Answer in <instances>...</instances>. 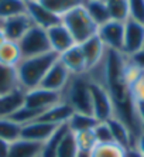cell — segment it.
Returning <instances> with one entry per match:
<instances>
[{
  "instance_id": "obj_1",
  "label": "cell",
  "mask_w": 144,
  "mask_h": 157,
  "mask_svg": "<svg viewBox=\"0 0 144 157\" xmlns=\"http://www.w3.org/2000/svg\"><path fill=\"white\" fill-rule=\"evenodd\" d=\"M58 57L59 55L55 54L54 51H50L37 57L23 58L20 64L16 67L20 88L24 91H31L34 88L40 86L43 78L52 67V64L58 59Z\"/></svg>"
},
{
  "instance_id": "obj_2",
  "label": "cell",
  "mask_w": 144,
  "mask_h": 157,
  "mask_svg": "<svg viewBox=\"0 0 144 157\" xmlns=\"http://www.w3.org/2000/svg\"><path fill=\"white\" fill-rule=\"evenodd\" d=\"M90 78L86 74L72 75L68 85L62 91V101L71 106L74 112L92 115V98H90Z\"/></svg>"
},
{
  "instance_id": "obj_3",
  "label": "cell",
  "mask_w": 144,
  "mask_h": 157,
  "mask_svg": "<svg viewBox=\"0 0 144 157\" xmlns=\"http://www.w3.org/2000/svg\"><path fill=\"white\" fill-rule=\"evenodd\" d=\"M61 23L68 29V31L71 33L72 38L75 40L76 44H82L83 41L89 40L90 37L96 36L97 29H99V26L88 14L83 4L68 11L65 16H62Z\"/></svg>"
},
{
  "instance_id": "obj_4",
  "label": "cell",
  "mask_w": 144,
  "mask_h": 157,
  "mask_svg": "<svg viewBox=\"0 0 144 157\" xmlns=\"http://www.w3.org/2000/svg\"><path fill=\"white\" fill-rule=\"evenodd\" d=\"M18 48L23 58L37 57L51 51V45L48 41L47 30L38 26H32L18 41Z\"/></svg>"
},
{
  "instance_id": "obj_5",
  "label": "cell",
  "mask_w": 144,
  "mask_h": 157,
  "mask_svg": "<svg viewBox=\"0 0 144 157\" xmlns=\"http://www.w3.org/2000/svg\"><path fill=\"white\" fill-rule=\"evenodd\" d=\"M90 98H92V115L96 117L97 122H106L115 116L112 98L108 89L102 84L90 79Z\"/></svg>"
},
{
  "instance_id": "obj_6",
  "label": "cell",
  "mask_w": 144,
  "mask_h": 157,
  "mask_svg": "<svg viewBox=\"0 0 144 157\" xmlns=\"http://www.w3.org/2000/svg\"><path fill=\"white\" fill-rule=\"evenodd\" d=\"M62 101L61 92H54L44 88H34L31 91H25L24 95V106H28L37 110H47L48 108L57 105Z\"/></svg>"
},
{
  "instance_id": "obj_7",
  "label": "cell",
  "mask_w": 144,
  "mask_h": 157,
  "mask_svg": "<svg viewBox=\"0 0 144 157\" xmlns=\"http://www.w3.org/2000/svg\"><path fill=\"white\" fill-rule=\"evenodd\" d=\"M97 37L102 40L108 50L120 51L123 50V38H124V23L109 20L97 29Z\"/></svg>"
},
{
  "instance_id": "obj_8",
  "label": "cell",
  "mask_w": 144,
  "mask_h": 157,
  "mask_svg": "<svg viewBox=\"0 0 144 157\" xmlns=\"http://www.w3.org/2000/svg\"><path fill=\"white\" fill-rule=\"evenodd\" d=\"M144 48V24L129 18L124 23V38L122 52L127 57Z\"/></svg>"
},
{
  "instance_id": "obj_9",
  "label": "cell",
  "mask_w": 144,
  "mask_h": 157,
  "mask_svg": "<svg viewBox=\"0 0 144 157\" xmlns=\"http://www.w3.org/2000/svg\"><path fill=\"white\" fill-rule=\"evenodd\" d=\"M71 77H72L71 72L65 68V65L58 58L52 64V67L48 70V72L45 74V77L43 78L40 88L50 89V91H54V92H61L62 94V91L68 85Z\"/></svg>"
},
{
  "instance_id": "obj_10",
  "label": "cell",
  "mask_w": 144,
  "mask_h": 157,
  "mask_svg": "<svg viewBox=\"0 0 144 157\" xmlns=\"http://www.w3.org/2000/svg\"><path fill=\"white\" fill-rule=\"evenodd\" d=\"M32 26H34V23L31 21V18L28 17L27 13L14 16V17H10V18H6V20H3V23H2V29H3V33H4V36H6V40L16 41V43H18L20 38H21Z\"/></svg>"
},
{
  "instance_id": "obj_11",
  "label": "cell",
  "mask_w": 144,
  "mask_h": 157,
  "mask_svg": "<svg viewBox=\"0 0 144 157\" xmlns=\"http://www.w3.org/2000/svg\"><path fill=\"white\" fill-rule=\"evenodd\" d=\"M27 14L31 18V21L34 23V26H38L44 30H48L61 23V17L51 13L38 0L27 3Z\"/></svg>"
},
{
  "instance_id": "obj_12",
  "label": "cell",
  "mask_w": 144,
  "mask_h": 157,
  "mask_svg": "<svg viewBox=\"0 0 144 157\" xmlns=\"http://www.w3.org/2000/svg\"><path fill=\"white\" fill-rule=\"evenodd\" d=\"M47 36H48V41H50V45H51V51H54L58 55L65 52L68 48H71L72 45L76 44L75 40L72 38L71 33L68 31V29L62 23L48 29Z\"/></svg>"
},
{
  "instance_id": "obj_13",
  "label": "cell",
  "mask_w": 144,
  "mask_h": 157,
  "mask_svg": "<svg viewBox=\"0 0 144 157\" xmlns=\"http://www.w3.org/2000/svg\"><path fill=\"white\" fill-rule=\"evenodd\" d=\"M55 129H57L55 124L47 123V122H41V121H34L31 123H27L21 126L20 139L30 140V142H36V143H41L43 144L54 133Z\"/></svg>"
},
{
  "instance_id": "obj_14",
  "label": "cell",
  "mask_w": 144,
  "mask_h": 157,
  "mask_svg": "<svg viewBox=\"0 0 144 157\" xmlns=\"http://www.w3.org/2000/svg\"><path fill=\"white\" fill-rule=\"evenodd\" d=\"M81 45V50L83 52V57H85V61H86V68L88 71L96 68L100 61L103 59L104 52H106V47L104 44L102 43V40L96 36L90 37L89 40L83 41Z\"/></svg>"
},
{
  "instance_id": "obj_15",
  "label": "cell",
  "mask_w": 144,
  "mask_h": 157,
  "mask_svg": "<svg viewBox=\"0 0 144 157\" xmlns=\"http://www.w3.org/2000/svg\"><path fill=\"white\" fill-rule=\"evenodd\" d=\"M58 58L65 65V68L71 72V75H81V74L88 72L86 61H85V57H83L79 44L72 45L65 52L59 54Z\"/></svg>"
},
{
  "instance_id": "obj_16",
  "label": "cell",
  "mask_w": 144,
  "mask_h": 157,
  "mask_svg": "<svg viewBox=\"0 0 144 157\" xmlns=\"http://www.w3.org/2000/svg\"><path fill=\"white\" fill-rule=\"evenodd\" d=\"M74 115V109L68 105L66 102L61 101L58 102L57 105L48 108L47 110H44L41 116L37 119V121L41 122H47V123L55 124V126H59V124L68 123L69 117Z\"/></svg>"
},
{
  "instance_id": "obj_17",
  "label": "cell",
  "mask_w": 144,
  "mask_h": 157,
  "mask_svg": "<svg viewBox=\"0 0 144 157\" xmlns=\"http://www.w3.org/2000/svg\"><path fill=\"white\" fill-rule=\"evenodd\" d=\"M106 123L109 124V129L112 132L113 142H115L116 144H119L123 149L134 146V139H133L131 132H130V129L127 128L120 119L113 116V117H110L109 121H106Z\"/></svg>"
},
{
  "instance_id": "obj_18",
  "label": "cell",
  "mask_w": 144,
  "mask_h": 157,
  "mask_svg": "<svg viewBox=\"0 0 144 157\" xmlns=\"http://www.w3.org/2000/svg\"><path fill=\"white\" fill-rule=\"evenodd\" d=\"M25 91L18 88L6 96L0 98V117H10L24 105Z\"/></svg>"
},
{
  "instance_id": "obj_19",
  "label": "cell",
  "mask_w": 144,
  "mask_h": 157,
  "mask_svg": "<svg viewBox=\"0 0 144 157\" xmlns=\"http://www.w3.org/2000/svg\"><path fill=\"white\" fill-rule=\"evenodd\" d=\"M43 144L30 140L18 139L10 144V151L7 157H38L41 156Z\"/></svg>"
},
{
  "instance_id": "obj_20",
  "label": "cell",
  "mask_w": 144,
  "mask_h": 157,
  "mask_svg": "<svg viewBox=\"0 0 144 157\" xmlns=\"http://www.w3.org/2000/svg\"><path fill=\"white\" fill-rule=\"evenodd\" d=\"M21 59V52H20L18 44L16 41L6 40L0 45V65L16 68Z\"/></svg>"
},
{
  "instance_id": "obj_21",
  "label": "cell",
  "mask_w": 144,
  "mask_h": 157,
  "mask_svg": "<svg viewBox=\"0 0 144 157\" xmlns=\"http://www.w3.org/2000/svg\"><path fill=\"white\" fill-rule=\"evenodd\" d=\"M83 7L86 9L90 18L96 23L97 26H102L110 20L109 9L106 4V0H85Z\"/></svg>"
},
{
  "instance_id": "obj_22",
  "label": "cell",
  "mask_w": 144,
  "mask_h": 157,
  "mask_svg": "<svg viewBox=\"0 0 144 157\" xmlns=\"http://www.w3.org/2000/svg\"><path fill=\"white\" fill-rule=\"evenodd\" d=\"M69 132L68 124H59L57 126V129L54 130V133L48 137L45 142L43 143V150H41V157H55L57 156V150L61 144L62 139L65 137V135Z\"/></svg>"
},
{
  "instance_id": "obj_23",
  "label": "cell",
  "mask_w": 144,
  "mask_h": 157,
  "mask_svg": "<svg viewBox=\"0 0 144 157\" xmlns=\"http://www.w3.org/2000/svg\"><path fill=\"white\" fill-rule=\"evenodd\" d=\"M18 78L16 68L0 65V98L18 89Z\"/></svg>"
},
{
  "instance_id": "obj_24",
  "label": "cell",
  "mask_w": 144,
  "mask_h": 157,
  "mask_svg": "<svg viewBox=\"0 0 144 157\" xmlns=\"http://www.w3.org/2000/svg\"><path fill=\"white\" fill-rule=\"evenodd\" d=\"M38 2L58 17H62L68 11L74 10L75 7H79L85 3V0H38Z\"/></svg>"
},
{
  "instance_id": "obj_25",
  "label": "cell",
  "mask_w": 144,
  "mask_h": 157,
  "mask_svg": "<svg viewBox=\"0 0 144 157\" xmlns=\"http://www.w3.org/2000/svg\"><path fill=\"white\" fill-rule=\"evenodd\" d=\"M99 123L96 121V117L93 115H86V113H79V112H74L68 121V128L72 133H78V132L83 130H92L95 126Z\"/></svg>"
},
{
  "instance_id": "obj_26",
  "label": "cell",
  "mask_w": 144,
  "mask_h": 157,
  "mask_svg": "<svg viewBox=\"0 0 144 157\" xmlns=\"http://www.w3.org/2000/svg\"><path fill=\"white\" fill-rule=\"evenodd\" d=\"M27 13V3L21 0H0V20Z\"/></svg>"
},
{
  "instance_id": "obj_27",
  "label": "cell",
  "mask_w": 144,
  "mask_h": 157,
  "mask_svg": "<svg viewBox=\"0 0 144 157\" xmlns=\"http://www.w3.org/2000/svg\"><path fill=\"white\" fill-rule=\"evenodd\" d=\"M21 124L16 123L10 117H0V139L13 143L20 139Z\"/></svg>"
},
{
  "instance_id": "obj_28",
  "label": "cell",
  "mask_w": 144,
  "mask_h": 157,
  "mask_svg": "<svg viewBox=\"0 0 144 157\" xmlns=\"http://www.w3.org/2000/svg\"><path fill=\"white\" fill-rule=\"evenodd\" d=\"M110 20L126 23L129 20V3L127 0H106Z\"/></svg>"
},
{
  "instance_id": "obj_29",
  "label": "cell",
  "mask_w": 144,
  "mask_h": 157,
  "mask_svg": "<svg viewBox=\"0 0 144 157\" xmlns=\"http://www.w3.org/2000/svg\"><path fill=\"white\" fill-rule=\"evenodd\" d=\"M41 113H43V110H37V109H32V108L23 105L17 112H14V113L11 115L10 119L23 126V124H27V123H31V122L37 121L41 116Z\"/></svg>"
},
{
  "instance_id": "obj_30",
  "label": "cell",
  "mask_w": 144,
  "mask_h": 157,
  "mask_svg": "<svg viewBox=\"0 0 144 157\" xmlns=\"http://www.w3.org/2000/svg\"><path fill=\"white\" fill-rule=\"evenodd\" d=\"M74 137H75L76 146H78L79 151H89L90 153L95 149V146L97 144L93 129L92 130H83V132L74 133Z\"/></svg>"
},
{
  "instance_id": "obj_31",
  "label": "cell",
  "mask_w": 144,
  "mask_h": 157,
  "mask_svg": "<svg viewBox=\"0 0 144 157\" xmlns=\"http://www.w3.org/2000/svg\"><path fill=\"white\" fill-rule=\"evenodd\" d=\"M124 149L116 143L108 144H96L95 149L90 151V157H123Z\"/></svg>"
},
{
  "instance_id": "obj_32",
  "label": "cell",
  "mask_w": 144,
  "mask_h": 157,
  "mask_svg": "<svg viewBox=\"0 0 144 157\" xmlns=\"http://www.w3.org/2000/svg\"><path fill=\"white\" fill-rule=\"evenodd\" d=\"M78 146H76L75 137H74V133L71 130L65 135V137L62 139L61 144L57 150V156L55 157H76L78 154Z\"/></svg>"
},
{
  "instance_id": "obj_33",
  "label": "cell",
  "mask_w": 144,
  "mask_h": 157,
  "mask_svg": "<svg viewBox=\"0 0 144 157\" xmlns=\"http://www.w3.org/2000/svg\"><path fill=\"white\" fill-rule=\"evenodd\" d=\"M95 137H96L97 144H108V143H115L112 137V132L109 129V124L106 122H99L93 129Z\"/></svg>"
},
{
  "instance_id": "obj_34",
  "label": "cell",
  "mask_w": 144,
  "mask_h": 157,
  "mask_svg": "<svg viewBox=\"0 0 144 157\" xmlns=\"http://www.w3.org/2000/svg\"><path fill=\"white\" fill-rule=\"evenodd\" d=\"M129 18L144 24V0H127Z\"/></svg>"
},
{
  "instance_id": "obj_35",
  "label": "cell",
  "mask_w": 144,
  "mask_h": 157,
  "mask_svg": "<svg viewBox=\"0 0 144 157\" xmlns=\"http://www.w3.org/2000/svg\"><path fill=\"white\" fill-rule=\"evenodd\" d=\"M130 92H131V98H133L134 103L144 101V74L130 86Z\"/></svg>"
},
{
  "instance_id": "obj_36",
  "label": "cell",
  "mask_w": 144,
  "mask_h": 157,
  "mask_svg": "<svg viewBox=\"0 0 144 157\" xmlns=\"http://www.w3.org/2000/svg\"><path fill=\"white\" fill-rule=\"evenodd\" d=\"M129 59L133 62L134 65H136L141 72H144V48L143 50H140V51H137L136 54L130 55Z\"/></svg>"
},
{
  "instance_id": "obj_37",
  "label": "cell",
  "mask_w": 144,
  "mask_h": 157,
  "mask_svg": "<svg viewBox=\"0 0 144 157\" xmlns=\"http://www.w3.org/2000/svg\"><path fill=\"white\" fill-rule=\"evenodd\" d=\"M136 115H137V119H138V123H140L141 129L144 132V101L143 102H136Z\"/></svg>"
},
{
  "instance_id": "obj_38",
  "label": "cell",
  "mask_w": 144,
  "mask_h": 157,
  "mask_svg": "<svg viewBox=\"0 0 144 157\" xmlns=\"http://www.w3.org/2000/svg\"><path fill=\"white\" fill-rule=\"evenodd\" d=\"M10 144L11 143L6 142V140H3V139H0V157H7L9 156Z\"/></svg>"
},
{
  "instance_id": "obj_39",
  "label": "cell",
  "mask_w": 144,
  "mask_h": 157,
  "mask_svg": "<svg viewBox=\"0 0 144 157\" xmlns=\"http://www.w3.org/2000/svg\"><path fill=\"white\" fill-rule=\"evenodd\" d=\"M123 157H143V154H141L134 146H131V147L124 149V156Z\"/></svg>"
},
{
  "instance_id": "obj_40",
  "label": "cell",
  "mask_w": 144,
  "mask_h": 157,
  "mask_svg": "<svg viewBox=\"0 0 144 157\" xmlns=\"http://www.w3.org/2000/svg\"><path fill=\"white\" fill-rule=\"evenodd\" d=\"M134 147H136V149L138 150V151L143 154V157H144V132L136 139V142H134Z\"/></svg>"
},
{
  "instance_id": "obj_41",
  "label": "cell",
  "mask_w": 144,
  "mask_h": 157,
  "mask_svg": "<svg viewBox=\"0 0 144 157\" xmlns=\"http://www.w3.org/2000/svg\"><path fill=\"white\" fill-rule=\"evenodd\" d=\"M6 41V36H4V33H3V29H2V26H0V45Z\"/></svg>"
},
{
  "instance_id": "obj_42",
  "label": "cell",
  "mask_w": 144,
  "mask_h": 157,
  "mask_svg": "<svg viewBox=\"0 0 144 157\" xmlns=\"http://www.w3.org/2000/svg\"><path fill=\"white\" fill-rule=\"evenodd\" d=\"M76 157H90V153L89 151H78Z\"/></svg>"
},
{
  "instance_id": "obj_43",
  "label": "cell",
  "mask_w": 144,
  "mask_h": 157,
  "mask_svg": "<svg viewBox=\"0 0 144 157\" xmlns=\"http://www.w3.org/2000/svg\"><path fill=\"white\" fill-rule=\"evenodd\" d=\"M21 2H24V3H30V2H36V0H21Z\"/></svg>"
},
{
  "instance_id": "obj_44",
  "label": "cell",
  "mask_w": 144,
  "mask_h": 157,
  "mask_svg": "<svg viewBox=\"0 0 144 157\" xmlns=\"http://www.w3.org/2000/svg\"><path fill=\"white\" fill-rule=\"evenodd\" d=\"M38 157H41V156H38Z\"/></svg>"
}]
</instances>
